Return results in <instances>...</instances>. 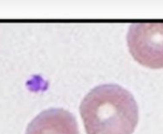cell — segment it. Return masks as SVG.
<instances>
[{
    "mask_svg": "<svg viewBox=\"0 0 163 134\" xmlns=\"http://www.w3.org/2000/svg\"><path fill=\"white\" fill-rule=\"evenodd\" d=\"M26 134H80L71 112L59 108L44 110L28 124Z\"/></svg>",
    "mask_w": 163,
    "mask_h": 134,
    "instance_id": "3",
    "label": "cell"
},
{
    "mask_svg": "<svg viewBox=\"0 0 163 134\" xmlns=\"http://www.w3.org/2000/svg\"><path fill=\"white\" fill-rule=\"evenodd\" d=\"M127 43L138 63L150 69H163V24H132Z\"/></svg>",
    "mask_w": 163,
    "mask_h": 134,
    "instance_id": "2",
    "label": "cell"
},
{
    "mask_svg": "<svg viewBox=\"0 0 163 134\" xmlns=\"http://www.w3.org/2000/svg\"><path fill=\"white\" fill-rule=\"evenodd\" d=\"M80 115L87 134H133L139 106L130 91L105 83L88 92L80 104Z\"/></svg>",
    "mask_w": 163,
    "mask_h": 134,
    "instance_id": "1",
    "label": "cell"
}]
</instances>
